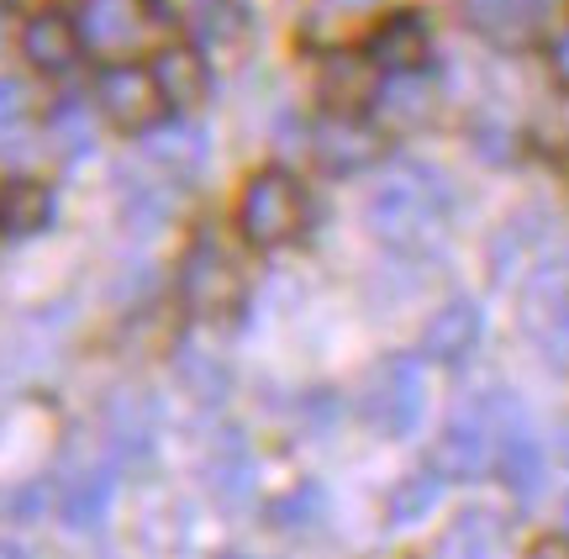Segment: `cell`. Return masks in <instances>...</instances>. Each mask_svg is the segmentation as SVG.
Returning <instances> with one entry per match:
<instances>
[{
	"mask_svg": "<svg viewBox=\"0 0 569 559\" xmlns=\"http://www.w3.org/2000/svg\"><path fill=\"white\" fill-rule=\"evenodd\" d=\"M422 407H427V380H422V365L407 359V353H390L375 365V375L365 380V401L359 412L375 433L386 438H407L417 422H422Z\"/></svg>",
	"mask_w": 569,
	"mask_h": 559,
	"instance_id": "277c9868",
	"label": "cell"
},
{
	"mask_svg": "<svg viewBox=\"0 0 569 559\" xmlns=\"http://www.w3.org/2000/svg\"><path fill=\"white\" fill-rule=\"evenodd\" d=\"M96 106H101V117L117 127V132H148V127H159L163 111H169L153 69H138V63H111V69H101Z\"/></svg>",
	"mask_w": 569,
	"mask_h": 559,
	"instance_id": "5b68a950",
	"label": "cell"
},
{
	"mask_svg": "<svg viewBox=\"0 0 569 559\" xmlns=\"http://www.w3.org/2000/svg\"><path fill=\"white\" fill-rule=\"evenodd\" d=\"M238 228L253 249H290L306 228H311V201L296 186V174L284 169H259L243 190V207H238Z\"/></svg>",
	"mask_w": 569,
	"mask_h": 559,
	"instance_id": "7a4b0ae2",
	"label": "cell"
},
{
	"mask_svg": "<svg viewBox=\"0 0 569 559\" xmlns=\"http://www.w3.org/2000/svg\"><path fill=\"white\" fill-rule=\"evenodd\" d=\"M180 301L190 307V317L217 322L227 311L243 307V264L232 259L222 238L201 232L180 259Z\"/></svg>",
	"mask_w": 569,
	"mask_h": 559,
	"instance_id": "3957f363",
	"label": "cell"
},
{
	"mask_svg": "<svg viewBox=\"0 0 569 559\" xmlns=\"http://www.w3.org/2000/svg\"><path fill=\"white\" fill-rule=\"evenodd\" d=\"M148 11L169 27H184L201 48H217V42H232L238 27H243V11L232 0H148Z\"/></svg>",
	"mask_w": 569,
	"mask_h": 559,
	"instance_id": "7c38bea8",
	"label": "cell"
},
{
	"mask_svg": "<svg viewBox=\"0 0 569 559\" xmlns=\"http://www.w3.org/2000/svg\"><path fill=\"white\" fill-rule=\"evenodd\" d=\"M80 21H69L63 11H38V17H27L21 27V59L42 69V74H63V69H74L80 59Z\"/></svg>",
	"mask_w": 569,
	"mask_h": 559,
	"instance_id": "8fae6325",
	"label": "cell"
},
{
	"mask_svg": "<svg viewBox=\"0 0 569 559\" xmlns=\"http://www.w3.org/2000/svg\"><path fill=\"white\" fill-rule=\"evenodd\" d=\"M432 465H438L448 480H480L486 470H496V428H490L486 396L459 407V417H453L443 428V438H438Z\"/></svg>",
	"mask_w": 569,
	"mask_h": 559,
	"instance_id": "52a82bcc",
	"label": "cell"
},
{
	"mask_svg": "<svg viewBox=\"0 0 569 559\" xmlns=\"http://www.w3.org/2000/svg\"><path fill=\"white\" fill-rule=\"evenodd\" d=\"M559 455L569 459V428H565V433H559Z\"/></svg>",
	"mask_w": 569,
	"mask_h": 559,
	"instance_id": "484cf974",
	"label": "cell"
},
{
	"mask_svg": "<svg viewBox=\"0 0 569 559\" xmlns=\"http://www.w3.org/2000/svg\"><path fill=\"white\" fill-rule=\"evenodd\" d=\"M438 497V480L432 476H411V486H401L396 497H390V522H411L417 512H427Z\"/></svg>",
	"mask_w": 569,
	"mask_h": 559,
	"instance_id": "7402d4cb",
	"label": "cell"
},
{
	"mask_svg": "<svg viewBox=\"0 0 569 559\" xmlns=\"http://www.w3.org/2000/svg\"><path fill=\"white\" fill-rule=\"evenodd\" d=\"M106 497H111V480H106V476L69 480V491H63V518L74 522V528H90V522L101 518Z\"/></svg>",
	"mask_w": 569,
	"mask_h": 559,
	"instance_id": "44dd1931",
	"label": "cell"
},
{
	"mask_svg": "<svg viewBox=\"0 0 569 559\" xmlns=\"http://www.w3.org/2000/svg\"><path fill=\"white\" fill-rule=\"evenodd\" d=\"M459 11L490 48L522 53V48H532L549 32L553 0H459Z\"/></svg>",
	"mask_w": 569,
	"mask_h": 559,
	"instance_id": "ba28073f",
	"label": "cell"
},
{
	"mask_svg": "<svg viewBox=\"0 0 569 559\" xmlns=\"http://www.w3.org/2000/svg\"><path fill=\"white\" fill-rule=\"evenodd\" d=\"M522 328L538 338V349L553 359H569V270H543L528 286L522 301Z\"/></svg>",
	"mask_w": 569,
	"mask_h": 559,
	"instance_id": "30bf717a",
	"label": "cell"
},
{
	"mask_svg": "<svg viewBox=\"0 0 569 559\" xmlns=\"http://www.w3.org/2000/svg\"><path fill=\"white\" fill-rule=\"evenodd\" d=\"M80 38L106 53V59H122L142 42V6L138 0H90L80 21Z\"/></svg>",
	"mask_w": 569,
	"mask_h": 559,
	"instance_id": "5bb4252c",
	"label": "cell"
},
{
	"mask_svg": "<svg viewBox=\"0 0 569 559\" xmlns=\"http://www.w3.org/2000/svg\"><path fill=\"white\" fill-rule=\"evenodd\" d=\"M528 559H569V539H543V543H532Z\"/></svg>",
	"mask_w": 569,
	"mask_h": 559,
	"instance_id": "d4e9b609",
	"label": "cell"
},
{
	"mask_svg": "<svg viewBox=\"0 0 569 559\" xmlns=\"http://www.w3.org/2000/svg\"><path fill=\"white\" fill-rule=\"evenodd\" d=\"M565 518H569V507H565Z\"/></svg>",
	"mask_w": 569,
	"mask_h": 559,
	"instance_id": "4316f807",
	"label": "cell"
},
{
	"mask_svg": "<svg viewBox=\"0 0 569 559\" xmlns=\"http://www.w3.org/2000/svg\"><path fill=\"white\" fill-rule=\"evenodd\" d=\"M27 117V84L11 80V74H0V127H11Z\"/></svg>",
	"mask_w": 569,
	"mask_h": 559,
	"instance_id": "603a6c76",
	"label": "cell"
},
{
	"mask_svg": "<svg viewBox=\"0 0 569 559\" xmlns=\"http://www.w3.org/2000/svg\"><path fill=\"white\" fill-rule=\"evenodd\" d=\"M486 407H490V428H496V470L507 476L517 497H538L543 459H538V438H532L522 407L507 391H486Z\"/></svg>",
	"mask_w": 569,
	"mask_h": 559,
	"instance_id": "8992f818",
	"label": "cell"
},
{
	"mask_svg": "<svg viewBox=\"0 0 569 559\" xmlns=\"http://www.w3.org/2000/svg\"><path fill=\"white\" fill-rule=\"evenodd\" d=\"M475 338H480V311H475V301H448V307L432 311V322L422 328V353L427 359L459 365V359L475 349Z\"/></svg>",
	"mask_w": 569,
	"mask_h": 559,
	"instance_id": "2e32d148",
	"label": "cell"
},
{
	"mask_svg": "<svg viewBox=\"0 0 569 559\" xmlns=\"http://www.w3.org/2000/svg\"><path fill=\"white\" fill-rule=\"evenodd\" d=\"M380 111H386V122H396V127H422L427 117H432V84L422 80V69L396 74V80L380 90Z\"/></svg>",
	"mask_w": 569,
	"mask_h": 559,
	"instance_id": "ffe728a7",
	"label": "cell"
},
{
	"mask_svg": "<svg viewBox=\"0 0 569 559\" xmlns=\"http://www.w3.org/2000/svg\"><path fill=\"white\" fill-rule=\"evenodd\" d=\"M443 211H448L443 174L427 164H407L396 180H386L369 196V228H375V238H386L390 249L417 253L438 238Z\"/></svg>",
	"mask_w": 569,
	"mask_h": 559,
	"instance_id": "6da1fadb",
	"label": "cell"
},
{
	"mask_svg": "<svg viewBox=\"0 0 569 559\" xmlns=\"http://www.w3.org/2000/svg\"><path fill=\"white\" fill-rule=\"evenodd\" d=\"M53 222V190L42 180H6L0 186V232L32 238Z\"/></svg>",
	"mask_w": 569,
	"mask_h": 559,
	"instance_id": "ac0fdd59",
	"label": "cell"
},
{
	"mask_svg": "<svg viewBox=\"0 0 569 559\" xmlns=\"http://www.w3.org/2000/svg\"><path fill=\"white\" fill-rule=\"evenodd\" d=\"M317 90H322V101H332V111H365V101H375V63L353 59V53H332L317 69Z\"/></svg>",
	"mask_w": 569,
	"mask_h": 559,
	"instance_id": "e0dca14e",
	"label": "cell"
},
{
	"mask_svg": "<svg viewBox=\"0 0 569 559\" xmlns=\"http://www.w3.org/2000/svg\"><path fill=\"white\" fill-rule=\"evenodd\" d=\"M501 543H507V522L496 512H486V507H465L443 533V549L453 559H496Z\"/></svg>",
	"mask_w": 569,
	"mask_h": 559,
	"instance_id": "d6986e66",
	"label": "cell"
},
{
	"mask_svg": "<svg viewBox=\"0 0 569 559\" xmlns=\"http://www.w3.org/2000/svg\"><path fill=\"white\" fill-rule=\"evenodd\" d=\"M427 48H432V32H427L422 11H396V17L380 21V32L369 38V63L375 69H390V74H411L427 63Z\"/></svg>",
	"mask_w": 569,
	"mask_h": 559,
	"instance_id": "4fadbf2b",
	"label": "cell"
},
{
	"mask_svg": "<svg viewBox=\"0 0 569 559\" xmlns=\"http://www.w3.org/2000/svg\"><path fill=\"white\" fill-rule=\"evenodd\" d=\"M153 80L163 90V106L174 111H196L211 96V69H206L201 48H163L153 59Z\"/></svg>",
	"mask_w": 569,
	"mask_h": 559,
	"instance_id": "9a60e30c",
	"label": "cell"
},
{
	"mask_svg": "<svg viewBox=\"0 0 569 559\" xmlns=\"http://www.w3.org/2000/svg\"><path fill=\"white\" fill-rule=\"evenodd\" d=\"M549 69H553V80L569 90V17L559 21V32H553V42H549Z\"/></svg>",
	"mask_w": 569,
	"mask_h": 559,
	"instance_id": "cb8c5ba5",
	"label": "cell"
},
{
	"mask_svg": "<svg viewBox=\"0 0 569 559\" xmlns=\"http://www.w3.org/2000/svg\"><path fill=\"white\" fill-rule=\"evenodd\" d=\"M311 153L332 174H353L386 153V138H380V127L365 122V111H327L311 132Z\"/></svg>",
	"mask_w": 569,
	"mask_h": 559,
	"instance_id": "9c48e42d",
	"label": "cell"
}]
</instances>
